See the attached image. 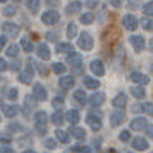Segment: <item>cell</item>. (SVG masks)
Segmentation results:
<instances>
[{
    "instance_id": "1",
    "label": "cell",
    "mask_w": 153,
    "mask_h": 153,
    "mask_svg": "<svg viewBox=\"0 0 153 153\" xmlns=\"http://www.w3.org/2000/svg\"><path fill=\"white\" fill-rule=\"evenodd\" d=\"M78 46L83 49V51H91L94 48V38L91 34L87 32H83L80 35V40H78Z\"/></svg>"
},
{
    "instance_id": "2",
    "label": "cell",
    "mask_w": 153,
    "mask_h": 153,
    "mask_svg": "<svg viewBox=\"0 0 153 153\" xmlns=\"http://www.w3.org/2000/svg\"><path fill=\"white\" fill-rule=\"evenodd\" d=\"M58 20H60V14H58L57 11H46L45 14L42 16V22L45 25H49V26L55 25Z\"/></svg>"
},
{
    "instance_id": "3",
    "label": "cell",
    "mask_w": 153,
    "mask_h": 153,
    "mask_svg": "<svg viewBox=\"0 0 153 153\" xmlns=\"http://www.w3.org/2000/svg\"><path fill=\"white\" fill-rule=\"evenodd\" d=\"M3 32H5V35L6 37H9V38H16L17 35H19V32H20V28L17 26L16 23H3Z\"/></svg>"
},
{
    "instance_id": "4",
    "label": "cell",
    "mask_w": 153,
    "mask_h": 153,
    "mask_svg": "<svg viewBox=\"0 0 153 153\" xmlns=\"http://www.w3.org/2000/svg\"><path fill=\"white\" fill-rule=\"evenodd\" d=\"M123 25H124V28H126V29L135 31V29L138 28V20H136L135 16L127 14V16H124V19H123Z\"/></svg>"
},
{
    "instance_id": "5",
    "label": "cell",
    "mask_w": 153,
    "mask_h": 153,
    "mask_svg": "<svg viewBox=\"0 0 153 153\" xmlns=\"http://www.w3.org/2000/svg\"><path fill=\"white\" fill-rule=\"evenodd\" d=\"M34 97L37 101H45L46 97H48V92H46V89L40 84V83H37L34 84Z\"/></svg>"
},
{
    "instance_id": "6",
    "label": "cell",
    "mask_w": 153,
    "mask_h": 153,
    "mask_svg": "<svg viewBox=\"0 0 153 153\" xmlns=\"http://www.w3.org/2000/svg\"><path fill=\"white\" fill-rule=\"evenodd\" d=\"M91 71L97 75V76H103L106 69H104V65H103V61H100V60H94L91 63Z\"/></svg>"
},
{
    "instance_id": "7",
    "label": "cell",
    "mask_w": 153,
    "mask_h": 153,
    "mask_svg": "<svg viewBox=\"0 0 153 153\" xmlns=\"http://www.w3.org/2000/svg\"><path fill=\"white\" fill-rule=\"evenodd\" d=\"M104 100H106V95L103 92H95L91 98H89V103H91V106L94 107H98L104 103Z\"/></svg>"
},
{
    "instance_id": "8",
    "label": "cell",
    "mask_w": 153,
    "mask_h": 153,
    "mask_svg": "<svg viewBox=\"0 0 153 153\" xmlns=\"http://www.w3.org/2000/svg\"><path fill=\"white\" fill-rule=\"evenodd\" d=\"M130 43L135 49V52H141V51L144 49V38L141 35H133L130 37Z\"/></svg>"
},
{
    "instance_id": "9",
    "label": "cell",
    "mask_w": 153,
    "mask_h": 153,
    "mask_svg": "<svg viewBox=\"0 0 153 153\" xmlns=\"http://www.w3.org/2000/svg\"><path fill=\"white\" fill-rule=\"evenodd\" d=\"M32 76H34V72H32L31 68H28V69H25V71L19 75V81L23 83V84H31V83H32Z\"/></svg>"
},
{
    "instance_id": "10",
    "label": "cell",
    "mask_w": 153,
    "mask_h": 153,
    "mask_svg": "<svg viewBox=\"0 0 153 153\" xmlns=\"http://www.w3.org/2000/svg\"><path fill=\"white\" fill-rule=\"evenodd\" d=\"M130 80L132 81H135V83H138V84H149V76L147 75H144V74H141V72H132L130 74Z\"/></svg>"
},
{
    "instance_id": "11",
    "label": "cell",
    "mask_w": 153,
    "mask_h": 153,
    "mask_svg": "<svg viewBox=\"0 0 153 153\" xmlns=\"http://www.w3.org/2000/svg\"><path fill=\"white\" fill-rule=\"evenodd\" d=\"M123 121H124V113H123L121 110H117V112H112V113H110V124H112L113 127L120 126Z\"/></svg>"
},
{
    "instance_id": "12",
    "label": "cell",
    "mask_w": 153,
    "mask_h": 153,
    "mask_svg": "<svg viewBox=\"0 0 153 153\" xmlns=\"http://www.w3.org/2000/svg\"><path fill=\"white\" fill-rule=\"evenodd\" d=\"M86 121H87V124H89V126H91V129H92V130L98 132V130L101 129V121H100V118H98V117H95V115H89Z\"/></svg>"
},
{
    "instance_id": "13",
    "label": "cell",
    "mask_w": 153,
    "mask_h": 153,
    "mask_svg": "<svg viewBox=\"0 0 153 153\" xmlns=\"http://www.w3.org/2000/svg\"><path fill=\"white\" fill-rule=\"evenodd\" d=\"M69 135L74 136V138H76V139H84L86 138V130L81 129V127L74 126V127H71V129H69Z\"/></svg>"
},
{
    "instance_id": "14",
    "label": "cell",
    "mask_w": 153,
    "mask_h": 153,
    "mask_svg": "<svg viewBox=\"0 0 153 153\" xmlns=\"http://www.w3.org/2000/svg\"><path fill=\"white\" fill-rule=\"evenodd\" d=\"M37 55L40 57L42 60H49V57H51V52H49V48L45 45V43H42V45H38V48H37Z\"/></svg>"
},
{
    "instance_id": "15",
    "label": "cell",
    "mask_w": 153,
    "mask_h": 153,
    "mask_svg": "<svg viewBox=\"0 0 153 153\" xmlns=\"http://www.w3.org/2000/svg\"><path fill=\"white\" fill-rule=\"evenodd\" d=\"M81 55L80 54H76V52H72L71 55H68V63L72 66V68H76V66H81Z\"/></svg>"
},
{
    "instance_id": "16",
    "label": "cell",
    "mask_w": 153,
    "mask_h": 153,
    "mask_svg": "<svg viewBox=\"0 0 153 153\" xmlns=\"http://www.w3.org/2000/svg\"><path fill=\"white\" fill-rule=\"evenodd\" d=\"M112 104H113L115 107H118V109H123V107H126V104H127V97H126L124 94H120V95H117V97L113 98Z\"/></svg>"
},
{
    "instance_id": "17",
    "label": "cell",
    "mask_w": 153,
    "mask_h": 153,
    "mask_svg": "<svg viewBox=\"0 0 153 153\" xmlns=\"http://www.w3.org/2000/svg\"><path fill=\"white\" fill-rule=\"evenodd\" d=\"M74 84H75V78H74L72 75L61 76V78H60V86L63 89H71V87H74Z\"/></svg>"
},
{
    "instance_id": "18",
    "label": "cell",
    "mask_w": 153,
    "mask_h": 153,
    "mask_svg": "<svg viewBox=\"0 0 153 153\" xmlns=\"http://www.w3.org/2000/svg\"><path fill=\"white\" fill-rule=\"evenodd\" d=\"M132 146H133L135 150H147L149 149V143L146 141L144 138H135Z\"/></svg>"
},
{
    "instance_id": "19",
    "label": "cell",
    "mask_w": 153,
    "mask_h": 153,
    "mask_svg": "<svg viewBox=\"0 0 153 153\" xmlns=\"http://www.w3.org/2000/svg\"><path fill=\"white\" fill-rule=\"evenodd\" d=\"M146 126H147L146 118H135V120L130 123V127H132L133 130H143Z\"/></svg>"
},
{
    "instance_id": "20",
    "label": "cell",
    "mask_w": 153,
    "mask_h": 153,
    "mask_svg": "<svg viewBox=\"0 0 153 153\" xmlns=\"http://www.w3.org/2000/svg\"><path fill=\"white\" fill-rule=\"evenodd\" d=\"M130 92H132V95H133L135 98H138V100H143V98L146 97V91H144V87H141V86L132 87Z\"/></svg>"
},
{
    "instance_id": "21",
    "label": "cell",
    "mask_w": 153,
    "mask_h": 153,
    "mask_svg": "<svg viewBox=\"0 0 153 153\" xmlns=\"http://www.w3.org/2000/svg\"><path fill=\"white\" fill-rule=\"evenodd\" d=\"M66 117H68V121L71 123V124H78V121H80V113L76 112V110H69L68 113H66Z\"/></svg>"
},
{
    "instance_id": "22",
    "label": "cell",
    "mask_w": 153,
    "mask_h": 153,
    "mask_svg": "<svg viewBox=\"0 0 153 153\" xmlns=\"http://www.w3.org/2000/svg\"><path fill=\"white\" fill-rule=\"evenodd\" d=\"M83 83H84V86H86L87 89H98V87H100V81L91 78V76H84Z\"/></svg>"
},
{
    "instance_id": "23",
    "label": "cell",
    "mask_w": 153,
    "mask_h": 153,
    "mask_svg": "<svg viewBox=\"0 0 153 153\" xmlns=\"http://www.w3.org/2000/svg\"><path fill=\"white\" fill-rule=\"evenodd\" d=\"M81 9V2H71L68 6H66V12L68 14H75Z\"/></svg>"
},
{
    "instance_id": "24",
    "label": "cell",
    "mask_w": 153,
    "mask_h": 153,
    "mask_svg": "<svg viewBox=\"0 0 153 153\" xmlns=\"http://www.w3.org/2000/svg\"><path fill=\"white\" fill-rule=\"evenodd\" d=\"M3 113H5V117L12 118L19 113V107L17 106H6V107H3Z\"/></svg>"
},
{
    "instance_id": "25",
    "label": "cell",
    "mask_w": 153,
    "mask_h": 153,
    "mask_svg": "<svg viewBox=\"0 0 153 153\" xmlns=\"http://www.w3.org/2000/svg\"><path fill=\"white\" fill-rule=\"evenodd\" d=\"M57 52H74V46L71 43H58L57 45Z\"/></svg>"
},
{
    "instance_id": "26",
    "label": "cell",
    "mask_w": 153,
    "mask_h": 153,
    "mask_svg": "<svg viewBox=\"0 0 153 153\" xmlns=\"http://www.w3.org/2000/svg\"><path fill=\"white\" fill-rule=\"evenodd\" d=\"M74 100L78 101L80 104H84L86 100H87V97H86V94H84L83 91H75V92H74Z\"/></svg>"
},
{
    "instance_id": "27",
    "label": "cell",
    "mask_w": 153,
    "mask_h": 153,
    "mask_svg": "<svg viewBox=\"0 0 153 153\" xmlns=\"http://www.w3.org/2000/svg\"><path fill=\"white\" fill-rule=\"evenodd\" d=\"M94 19H95V16L92 14V12H86V14H83V16L80 17V22H81L83 25H91V23L94 22Z\"/></svg>"
},
{
    "instance_id": "28",
    "label": "cell",
    "mask_w": 153,
    "mask_h": 153,
    "mask_svg": "<svg viewBox=\"0 0 153 153\" xmlns=\"http://www.w3.org/2000/svg\"><path fill=\"white\" fill-rule=\"evenodd\" d=\"M22 48L25 49V52H31V51H32V43H31V40H29V38H26V37H23L22 38Z\"/></svg>"
},
{
    "instance_id": "29",
    "label": "cell",
    "mask_w": 153,
    "mask_h": 153,
    "mask_svg": "<svg viewBox=\"0 0 153 153\" xmlns=\"http://www.w3.org/2000/svg\"><path fill=\"white\" fill-rule=\"evenodd\" d=\"M55 136L58 138V141H60V143H63V144H68V143H69L68 133H65V132H63V130H60V129L55 132Z\"/></svg>"
},
{
    "instance_id": "30",
    "label": "cell",
    "mask_w": 153,
    "mask_h": 153,
    "mask_svg": "<svg viewBox=\"0 0 153 153\" xmlns=\"http://www.w3.org/2000/svg\"><path fill=\"white\" fill-rule=\"evenodd\" d=\"M46 121H48V117H46V113L45 112H37L35 113V123H38V124H46Z\"/></svg>"
},
{
    "instance_id": "31",
    "label": "cell",
    "mask_w": 153,
    "mask_h": 153,
    "mask_svg": "<svg viewBox=\"0 0 153 153\" xmlns=\"http://www.w3.org/2000/svg\"><path fill=\"white\" fill-rule=\"evenodd\" d=\"M63 112H55L54 115H52V123L55 124V126H61L63 124Z\"/></svg>"
},
{
    "instance_id": "32",
    "label": "cell",
    "mask_w": 153,
    "mask_h": 153,
    "mask_svg": "<svg viewBox=\"0 0 153 153\" xmlns=\"http://www.w3.org/2000/svg\"><path fill=\"white\" fill-rule=\"evenodd\" d=\"M66 35H68V38H72L76 35V26H75V23H69L68 25V32H66Z\"/></svg>"
},
{
    "instance_id": "33",
    "label": "cell",
    "mask_w": 153,
    "mask_h": 153,
    "mask_svg": "<svg viewBox=\"0 0 153 153\" xmlns=\"http://www.w3.org/2000/svg\"><path fill=\"white\" fill-rule=\"evenodd\" d=\"M72 152H76V153H92L91 147H87V146H75V147H72Z\"/></svg>"
},
{
    "instance_id": "34",
    "label": "cell",
    "mask_w": 153,
    "mask_h": 153,
    "mask_svg": "<svg viewBox=\"0 0 153 153\" xmlns=\"http://www.w3.org/2000/svg\"><path fill=\"white\" fill-rule=\"evenodd\" d=\"M26 6L29 8V11L31 12H37L38 11V8H40V2H37V0H29V2H26Z\"/></svg>"
},
{
    "instance_id": "35",
    "label": "cell",
    "mask_w": 153,
    "mask_h": 153,
    "mask_svg": "<svg viewBox=\"0 0 153 153\" xmlns=\"http://www.w3.org/2000/svg\"><path fill=\"white\" fill-rule=\"evenodd\" d=\"M52 71H54L55 74H65V72H66V66L63 65V63H54Z\"/></svg>"
},
{
    "instance_id": "36",
    "label": "cell",
    "mask_w": 153,
    "mask_h": 153,
    "mask_svg": "<svg viewBox=\"0 0 153 153\" xmlns=\"http://www.w3.org/2000/svg\"><path fill=\"white\" fill-rule=\"evenodd\" d=\"M17 54H19V46H16V45H11L6 49V55L8 57H16Z\"/></svg>"
},
{
    "instance_id": "37",
    "label": "cell",
    "mask_w": 153,
    "mask_h": 153,
    "mask_svg": "<svg viewBox=\"0 0 153 153\" xmlns=\"http://www.w3.org/2000/svg\"><path fill=\"white\" fill-rule=\"evenodd\" d=\"M143 11H144L146 16H153V2H149L147 5H144Z\"/></svg>"
},
{
    "instance_id": "38",
    "label": "cell",
    "mask_w": 153,
    "mask_h": 153,
    "mask_svg": "<svg viewBox=\"0 0 153 153\" xmlns=\"http://www.w3.org/2000/svg\"><path fill=\"white\" fill-rule=\"evenodd\" d=\"M58 37H60V32H58V31H55V32H48V34H46V38H48L49 42H57Z\"/></svg>"
},
{
    "instance_id": "39",
    "label": "cell",
    "mask_w": 153,
    "mask_h": 153,
    "mask_svg": "<svg viewBox=\"0 0 153 153\" xmlns=\"http://www.w3.org/2000/svg\"><path fill=\"white\" fill-rule=\"evenodd\" d=\"M143 110H144L146 113H149L150 117H153V104H152V103H146V104L143 106Z\"/></svg>"
},
{
    "instance_id": "40",
    "label": "cell",
    "mask_w": 153,
    "mask_h": 153,
    "mask_svg": "<svg viewBox=\"0 0 153 153\" xmlns=\"http://www.w3.org/2000/svg\"><path fill=\"white\" fill-rule=\"evenodd\" d=\"M3 14H5V16H9V17L14 16V14H16V8H14V6H6V8L3 9Z\"/></svg>"
},
{
    "instance_id": "41",
    "label": "cell",
    "mask_w": 153,
    "mask_h": 153,
    "mask_svg": "<svg viewBox=\"0 0 153 153\" xmlns=\"http://www.w3.org/2000/svg\"><path fill=\"white\" fill-rule=\"evenodd\" d=\"M34 65L37 66V69L40 71L42 75H48V68H45V65H42V63H34Z\"/></svg>"
},
{
    "instance_id": "42",
    "label": "cell",
    "mask_w": 153,
    "mask_h": 153,
    "mask_svg": "<svg viewBox=\"0 0 153 153\" xmlns=\"http://www.w3.org/2000/svg\"><path fill=\"white\" fill-rule=\"evenodd\" d=\"M12 138L8 133H0V143H11Z\"/></svg>"
},
{
    "instance_id": "43",
    "label": "cell",
    "mask_w": 153,
    "mask_h": 153,
    "mask_svg": "<svg viewBox=\"0 0 153 153\" xmlns=\"http://www.w3.org/2000/svg\"><path fill=\"white\" fill-rule=\"evenodd\" d=\"M17 95H19L17 89H14V87H12V89H9V92H8V97H9V100H12V101H14V100L17 98Z\"/></svg>"
},
{
    "instance_id": "44",
    "label": "cell",
    "mask_w": 153,
    "mask_h": 153,
    "mask_svg": "<svg viewBox=\"0 0 153 153\" xmlns=\"http://www.w3.org/2000/svg\"><path fill=\"white\" fill-rule=\"evenodd\" d=\"M129 138H130V133L129 132H127V130H124V132H121V135H120V139H121V141H129Z\"/></svg>"
},
{
    "instance_id": "45",
    "label": "cell",
    "mask_w": 153,
    "mask_h": 153,
    "mask_svg": "<svg viewBox=\"0 0 153 153\" xmlns=\"http://www.w3.org/2000/svg\"><path fill=\"white\" fill-rule=\"evenodd\" d=\"M37 130H38V133H46V124H38L37 123Z\"/></svg>"
},
{
    "instance_id": "46",
    "label": "cell",
    "mask_w": 153,
    "mask_h": 153,
    "mask_svg": "<svg viewBox=\"0 0 153 153\" xmlns=\"http://www.w3.org/2000/svg\"><path fill=\"white\" fill-rule=\"evenodd\" d=\"M46 147H49V149H55V141H54V139L52 138H49V139H46Z\"/></svg>"
},
{
    "instance_id": "47",
    "label": "cell",
    "mask_w": 153,
    "mask_h": 153,
    "mask_svg": "<svg viewBox=\"0 0 153 153\" xmlns=\"http://www.w3.org/2000/svg\"><path fill=\"white\" fill-rule=\"evenodd\" d=\"M63 103H65V101H63V98H61V97H55L52 104H54V106H61Z\"/></svg>"
},
{
    "instance_id": "48",
    "label": "cell",
    "mask_w": 153,
    "mask_h": 153,
    "mask_svg": "<svg viewBox=\"0 0 153 153\" xmlns=\"http://www.w3.org/2000/svg\"><path fill=\"white\" fill-rule=\"evenodd\" d=\"M144 28H146L147 31H153V20L146 22V23H144Z\"/></svg>"
},
{
    "instance_id": "49",
    "label": "cell",
    "mask_w": 153,
    "mask_h": 153,
    "mask_svg": "<svg viewBox=\"0 0 153 153\" xmlns=\"http://www.w3.org/2000/svg\"><path fill=\"white\" fill-rule=\"evenodd\" d=\"M19 68H20V63L19 61H12L11 63V71H19Z\"/></svg>"
},
{
    "instance_id": "50",
    "label": "cell",
    "mask_w": 153,
    "mask_h": 153,
    "mask_svg": "<svg viewBox=\"0 0 153 153\" xmlns=\"http://www.w3.org/2000/svg\"><path fill=\"white\" fill-rule=\"evenodd\" d=\"M8 69V65H6V61L3 58H0V71H6Z\"/></svg>"
},
{
    "instance_id": "51",
    "label": "cell",
    "mask_w": 153,
    "mask_h": 153,
    "mask_svg": "<svg viewBox=\"0 0 153 153\" xmlns=\"http://www.w3.org/2000/svg\"><path fill=\"white\" fill-rule=\"evenodd\" d=\"M9 127H11V130H14V132H19V130H20V126H19L17 123H14V124H9Z\"/></svg>"
},
{
    "instance_id": "52",
    "label": "cell",
    "mask_w": 153,
    "mask_h": 153,
    "mask_svg": "<svg viewBox=\"0 0 153 153\" xmlns=\"http://www.w3.org/2000/svg\"><path fill=\"white\" fill-rule=\"evenodd\" d=\"M0 153H14V150L9 149V147H2L0 149Z\"/></svg>"
},
{
    "instance_id": "53",
    "label": "cell",
    "mask_w": 153,
    "mask_h": 153,
    "mask_svg": "<svg viewBox=\"0 0 153 153\" xmlns=\"http://www.w3.org/2000/svg\"><path fill=\"white\" fill-rule=\"evenodd\" d=\"M147 135H149L150 138H153V124L147 126Z\"/></svg>"
},
{
    "instance_id": "54",
    "label": "cell",
    "mask_w": 153,
    "mask_h": 153,
    "mask_svg": "<svg viewBox=\"0 0 153 153\" xmlns=\"http://www.w3.org/2000/svg\"><path fill=\"white\" fill-rule=\"evenodd\" d=\"M25 101H26V106H29V107H31V106H34V103H32V97H29V95H28L26 98H25Z\"/></svg>"
},
{
    "instance_id": "55",
    "label": "cell",
    "mask_w": 153,
    "mask_h": 153,
    "mask_svg": "<svg viewBox=\"0 0 153 153\" xmlns=\"http://www.w3.org/2000/svg\"><path fill=\"white\" fill-rule=\"evenodd\" d=\"M98 5V2H92V0H91V2H86V6L87 8H95Z\"/></svg>"
},
{
    "instance_id": "56",
    "label": "cell",
    "mask_w": 153,
    "mask_h": 153,
    "mask_svg": "<svg viewBox=\"0 0 153 153\" xmlns=\"http://www.w3.org/2000/svg\"><path fill=\"white\" fill-rule=\"evenodd\" d=\"M5 43H6V37H0V51L3 49V46H5Z\"/></svg>"
},
{
    "instance_id": "57",
    "label": "cell",
    "mask_w": 153,
    "mask_h": 153,
    "mask_svg": "<svg viewBox=\"0 0 153 153\" xmlns=\"http://www.w3.org/2000/svg\"><path fill=\"white\" fill-rule=\"evenodd\" d=\"M115 8H118V6H121V2H117V0H112V2H110Z\"/></svg>"
},
{
    "instance_id": "58",
    "label": "cell",
    "mask_w": 153,
    "mask_h": 153,
    "mask_svg": "<svg viewBox=\"0 0 153 153\" xmlns=\"http://www.w3.org/2000/svg\"><path fill=\"white\" fill-rule=\"evenodd\" d=\"M46 3H48V5H52V6H54V5H58V2H46Z\"/></svg>"
},
{
    "instance_id": "59",
    "label": "cell",
    "mask_w": 153,
    "mask_h": 153,
    "mask_svg": "<svg viewBox=\"0 0 153 153\" xmlns=\"http://www.w3.org/2000/svg\"><path fill=\"white\" fill-rule=\"evenodd\" d=\"M150 51H152V52H153V38H152V40H150Z\"/></svg>"
},
{
    "instance_id": "60",
    "label": "cell",
    "mask_w": 153,
    "mask_h": 153,
    "mask_svg": "<svg viewBox=\"0 0 153 153\" xmlns=\"http://www.w3.org/2000/svg\"><path fill=\"white\" fill-rule=\"evenodd\" d=\"M23 153H37V152H34V150H25Z\"/></svg>"
},
{
    "instance_id": "61",
    "label": "cell",
    "mask_w": 153,
    "mask_h": 153,
    "mask_svg": "<svg viewBox=\"0 0 153 153\" xmlns=\"http://www.w3.org/2000/svg\"><path fill=\"white\" fill-rule=\"evenodd\" d=\"M3 106V101H2V98H0V107H2Z\"/></svg>"
},
{
    "instance_id": "62",
    "label": "cell",
    "mask_w": 153,
    "mask_h": 153,
    "mask_svg": "<svg viewBox=\"0 0 153 153\" xmlns=\"http://www.w3.org/2000/svg\"><path fill=\"white\" fill-rule=\"evenodd\" d=\"M152 72H153V66H152Z\"/></svg>"
}]
</instances>
